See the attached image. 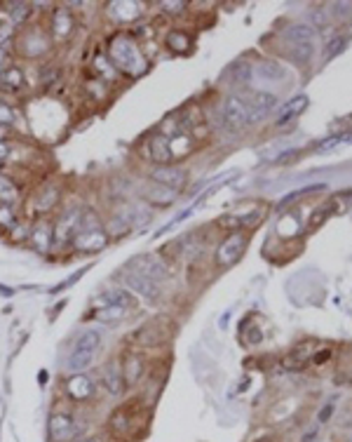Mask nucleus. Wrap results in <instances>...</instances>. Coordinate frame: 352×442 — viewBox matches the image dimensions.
I'll return each instance as SVG.
<instances>
[{"label":"nucleus","instance_id":"31","mask_svg":"<svg viewBox=\"0 0 352 442\" xmlns=\"http://www.w3.org/2000/svg\"><path fill=\"white\" fill-rule=\"evenodd\" d=\"M338 143H352V134H340V136H329V139H324L322 143H317V151H322V153H326V151L336 149Z\"/></svg>","mask_w":352,"mask_h":442},{"label":"nucleus","instance_id":"23","mask_svg":"<svg viewBox=\"0 0 352 442\" xmlns=\"http://www.w3.org/2000/svg\"><path fill=\"white\" fill-rule=\"evenodd\" d=\"M31 240H33V245L38 252H49V247H52V235H49V226L47 224H40L38 228H35L33 233H31Z\"/></svg>","mask_w":352,"mask_h":442},{"label":"nucleus","instance_id":"3","mask_svg":"<svg viewBox=\"0 0 352 442\" xmlns=\"http://www.w3.org/2000/svg\"><path fill=\"white\" fill-rule=\"evenodd\" d=\"M108 245V233L101 228L96 214L92 212H80V224L73 238V247L78 252H99Z\"/></svg>","mask_w":352,"mask_h":442},{"label":"nucleus","instance_id":"7","mask_svg":"<svg viewBox=\"0 0 352 442\" xmlns=\"http://www.w3.org/2000/svg\"><path fill=\"white\" fill-rule=\"evenodd\" d=\"M223 120L230 129H242L251 125L249 106L244 102V96H228L223 104Z\"/></svg>","mask_w":352,"mask_h":442},{"label":"nucleus","instance_id":"33","mask_svg":"<svg viewBox=\"0 0 352 442\" xmlns=\"http://www.w3.org/2000/svg\"><path fill=\"white\" fill-rule=\"evenodd\" d=\"M167 45L174 47L176 52H183V50H188V35L179 33V31H171V33L167 35Z\"/></svg>","mask_w":352,"mask_h":442},{"label":"nucleus","instance_id":"21","mask_svg":"<svg viewBox=\"0 0 352 442\" xmlns=\"http://www.w3.org/2000/svg\"><path fill=\"white\" fill-rule=\"evenodd\" d=\"M19 188L10 177L0 174V205H7V207H14L19 203Z\"/></svg>","mask_w":352,"mask_h":442},{"label":"nucleus","instance_id":"30","mask_svg":"<svg viewBox=\"0 0 352 442\" xmlns=\"http://www.w3.org/2000/svg\"><path fill=\"white\" fill-rule=\"evenodd\" d=\"M0 80L5 82V85H10V87H21L24 85V75H21V71L17 66H10L0 73Z\"/></svg>","mask_w":352,"mask_h":442},{"label":"nucleus","instance_id":"18","mask_svg":"<svg viewBox=\"0 0 352 442\" xmlns=\"http://www.w3.org/2000/svg\"><path fill=\"white\" fill-rule=\"evenodd\" d=\"M141 195L146 198V200H150V203L169 205V203H174L176 190L167 188V186H160V184H155V181H150V184H146L141 188Z\"/></svg>","mask_w":352,"mask_h":442},{"label":"nucleus","instance_id":"17","mask_svg":"<svg viewBox=\"0 0 352 442\" xmlns=\"http://www.w3.org/2000/svg\"><path fill=\"white\" fill-rule=\"evenodd\" d=\"M108 12L118 21H134L141 14V5L136 0H115L108 5Z\"/></svg>","mask_w":352,"mask_h":442},{"label":"nucleus","instance_id":"22","mask_svg":"<svg viewBox=\"0 0 352 442\" xmlns=\"http://www.w3.org/2000/svg\"><path fill=\"white\" fill-rule=\"evenodd\" d=\"M103 383H106V388H108V393H113V395L122 393V383H125V379H122V372H120V367H118L115 362L106 365V369H103Z\"/></svg>","mask_w":352,"mask_h":442},{"label":"nucleus","instance_id":"25","mask_svg":"<svg viewBox=\"0 0 352 442\" xmlns=\"http://www.w3.org/2000/svg\"><path fill=\"white\" fill-rule=\"evenodd\" d=\"M71 28H73V17H71V12H68V10H56L54 12V35L66 38V35L71 33Z\"/></svg>","mask_w":352,"mask_h":442},{"label":"nucleus","instance_id":"40","mask_svg":"<svg viewBox=\"0 0 352 442\" xmlns=\"http://www.w3.org/2000/svg\"><path fill=\"white\" fill-rule=\"evenodd\" d=\"M38 381H40L42 386H45V383H47V372H45V369H42L40 374H38Z\"/></svg>","mask_w":352,"mask_h":442},{"label":"nucleus","instance_id":"10","mask_svg":"<svg viewBox=\"0 0 352 442\" xmlns=\"http://www.w3.org/2000/svg\"><path fill=\"white\" fill-rule=\"evenodd\" d=\"M127 266H129V271L141 273V275L155 280V282H160V280L167 278V268H164V264L160 261V259L150 257V254H141V257L132 259Z\"/></svg>","mask_w":352,"mask_h":442},{"label":"nucleus","instance_id":"11","mask_svg":"<svg viewBox=\"0 0 352 442\" xmlns=\"http://www.w3.org/2000/svg\"><path fill=\"white\" fill-rule=\"evenodd\" d=\"M186 179H188L186 170L183 167H171V165H160V167H155V170L150 172V181H155L160 186H167L171 190L181 188L186 184Z\"/></svg>","mask_w":352,"mask_h":442},{"label":"nucleus","instance_id":"32","mask_svg":"<svg viewBox=\"0 0 352 442\" xmlns=\"http://www.w3.org/2000/svg\"><path fill=\"white\" fill-rule=\"evenodd\" d=\"M254 73L258 75V78H270V80H277V78H282V68L275 66V64H261V66H256V71Z\"/></svg>","mask_w":352,"mask_h":442},{"label":"nucleus","instance_id":"5","mask_svg":"<svg viewBox=\"0 0 352 442\" xmlns=\"http://www.w3.org/2000/svg\"><path fill=\"white\" fill-rule=\"evenodd\" d=\"M17 50H19L24 57H42L45 52L49 50V38L42 33L38 26H31V28H24L17 38Z\"/></svg>","mask_w":352,"mask_h":442},{"label":"nucleus","instance_id":"20","mask_svg":"<svg viewBox=\"0 0 352 442\" xmlns=\"http://www.w3.org/2000/svg\"><path fill=\"white\" fill-rule=\"evenodd\" d=\"M66 388H68V393L73 395L75 400H87L89 395H92V390H94L92 381H89L85 374H75L73 379H68Z\"/></svg>","mask_w":352,"mask_h":442},{"label":"nucleus","instance_id":"1","mask_svg":"<svg viewBox=\"0 0 352 442\" xmlns=\"http://www.w3.org/2000/svg\"><path fill=\"white\" fill-rule=\"evenodd\" d=\"M108 57L122 73L134 75V78L136 75H143L146 68H148V62H146V57L141 55L136 40L127 33H118L115 38L108 42Z\"/></svg>","mask_w":352,"mask_h":442},{"label":"nucleus","instance_id":"9","mask_svg":"<svg viewBox=\"0 0 352 442\" xmlns=\"http://www.w3.org/2000/svg\"><path fill=\"white\" fill-rule=\"evenodd\" d=\"M244 247H247V238H244L242 233H235L230 238H225L216 250V264L221 268H228V266L237 264L240 257L244 254Z\"/></svg>","mask_w":352,"mask_h":442},{"label":"nucleus","instance_id":"12","mask_svg":"<svg viewBox=\"0 0 352 442\" xmlns=\"http://www.w3.org/2000/svg\"><path fill=\"white\" fill-rule=\"evenodd\" d=\"M122 280L127 282V287L132 289V292L141 294V297H146V299H157V294H160V285H157L155 280L141 275V273L129 271V273L122 275Z\"/></svg>","mask_w":352,"mask_h":442},{"label":"nucleus","instance_id":"38","mask_svg":"<svg viewBox=\"0 0 352 442\" xmlns=\"http://www.w3.org/2000/svg\"><path fill=\"white\" fill-rule=\"evenodd\" d=\"M0 297H5V299H12L14 297V289L7 285H0Z\"/></svg>","mask_w":352,"mask_h":442},{"label":"nucleus","instance_id":"6","mask_svg":"<svg viewBox=\"0 0 352 442\" xmlns=\"http://www.w3.org/2000/svg\"><path fill=\"white\" fill-rule=\"evenodd\" d=\"M284 38H286V42L291 45V50H294V55H296V59H301V64L310 62L312 52H315V50H312V28H310V26L296 24V26L286 28Z\"/></svg>","mask_w":352,"mask_h":442},{"label":"nucleus","instance_id":"29","mask_svg":"<svg viewBox=\"0 0 352 442\" xmlns=\"http://www.w3.org/2000/svg\"><path fill=\"white\" fill-rule=\"evenodd\" d=\"M89 268H92V266H82V268H78V271H75L73 275H68L66 280H61L59 285L52 287V289H49V294H59V292H64V289H68L71 285H75V282H78V280H80L82 275H85V273L89 271Z\"/></svg>","mask_w":352,"mask_h":442},{"label":"nucleus","instance_id":"43","mask_svg":"<svg viewBox=\"0 0 352 442\" xmlns=\"http://www.w3.org/2000/svg\"><path fill=\"white\" fill-rule=\"evenodd\" d=\"M350 442H352V440H350Z\"/></svg>","mask_w":352,"mask_h":442},{"label":"nucleus","instance_id":"37","mask_svg":"<svg viewBox=\"0 0 352 442\" xmlns=\"http://www.w3.org/2000/svg\"><path fill=\"white\" fill-rule=\"evenodd\" d=\"M160 7H162L164 12H171V14H176V12H181L183 7V3H160Z\"/></svg>","mask_w":352,"mask_h":442},{"label":"nucleus","instance_id":"14","mask_svg":"<svg viewBox=\"0 0 352 442\" xmlns=\"http://www.w3.org/2000/svg\"><path fill=\"white\" fill-rule=\"evenodd\" d=\"M148 153H150V160L157 165H167V163H171V158H174L171 141L162 134H155L148 139Z\"/></svg>","mask_w":352,"mask_h":442},{"label":"nucleus","instance_id":"26","mask_svg":"<svg viewBox=\"0 0 352 442\" xmlns=\"http://www.w3.org/2000/svg\"><path fill=\"white\" fill-rule=\"evenodd\" d=\"M305 104H308V99L305 96H294L291 102L289 104H284V109H282V113H279V118H277V123L279 125H284L286 120H291L296 113H301V111L305 109Z\"/></svg>","mask_w":352,"mask_h":442},{"label":"nucleus","instance_id":"8","mask_svg":"<svg viewBox=\"0 0 352 442\" xmlns=\"http://www.w3.org/2000/svg\"><path fill=\"white\" fill-rule=\"evenodd\" d=\"M78 224H80V212L78 210H71L66 214H61L56 219L54 231H52V245L64 247L66 242H73L75 233H78Z\"/></svg>","mask_w":352,"mask_h":442},{"label":"nucleus","instance_id":"2","mask_svg":"<svg viewBox=\"0 0 352 442\" xmlns=\"http://www.w3.org/2000/svg\"><path fill=\"white\" fill-rule=\"evenodd\" d=\"M150 219L148 207H143L141 203H134V200H122L113 207L110 212V221H108V235H125L129 231H136L141 228L146 221Z\"/></svg>","mask_w":352,"mask_h":442},{"label":"nucleus","instance_id":"13","mask_svg":"<svg viewBox=\"0 0 352 442\" xmlns=\"http://www.w3.org/2000/svg\"><path fill=\"white\" fill-rule=\"evenodd\" d=\"M75 435V423L68 414L49 416V437L52 442H71Z\"/></svg>","mask_w":352,"mask_h":442},{"label":"nucleus","instance_id":"19","mask_svg":"<svg viewBox=\"0 0 352 442\" xmlns=\"http://www.w3.org/2000/svg\"><path fill=\"white\" fill-rule=\"evenodd\" d=\"M59 203V188L56 186H45V188L33 198V210L45 214V212H52Z\"/></svg>","mask_w":352,"mask_h":442},{"label":"nucleus","instance_id":"41","mask_svg":"<svg viewBox=\"0 0 352 442\" xmlns=\"http://www.w3.org/2000/svg\"><path fill=\"white\" fill-rule=\"evenodd\" d=\"M7 134V125H0V141H3V136Z\"/></svg>","mask_w":352,"mask_h":442},{"label":"nucleus","instance_id":"35","mask_svg":"<svg viewBox=\"0 0 352 442\" xmlns=\"http://www.w3.org/2000/svg\"><path fill=\"white\" fill-rule=\"evenodd\" d=\"M345 38H343V35H340V38H333L331 42H329V50H326V59H331L333 55H336V52H340V50H343V45H345Z\"/></svg>","mask_w":352,"mask_h":442},{"label":"nucleus","instance_id":"16","mask_svg":"<svg viewBox=\"0 0 352 442\" xmlns=\"http://www.w3.org/2000/svg\"><path fill=\"white\" fill-rule=\"evenodd\" d=\"M96 304H103V306H120V308H125V311H134L136 308V299L127 292V289H108V292H103L101 297L96 299Z\"/></svg>","mask_w":352,"mask_h":442},{"label":"nucleus","instance_id":"28","mask_svg":"<svg viewBox=\"0 0 352 442\" xmlns=\"http://www.w3.org/2000/svg\"><path fill=\"white\" fill-rule=\"evenodd\" d=\"M28 14H31V5H28V3H14L12 10H10L12 26H21V24L28 19Z\"/></svg>","mask_w":352,"mask_h":442},{"label":"nucleus","instance_id":"27","mask_svg":"<svg viewBox=\"0 0 352 442\" xmlns=\"http://www.w3.org/2000/svg\"><path fill=\"white\" fill-rule=\"evenodd\" d=\"M125 315H127V311L120 306H103L94 313V320H99V322H120Z\"/></svg>","mask_w":352,"mask_h":442},{"label":"nucleus","instance_id":"24","mask_svg":"<svg viewBox=\"0 0 352 442\" xmlns=\"http://www.w3.org/2000/svg\"><path fill=\"white\" fill-rule=\"evenodd\" d=\"M141 374V358L139 355H127L125 360V369H122V379L125 383H136Z\"/></svg>","mask_w":352,"mask_h":442},{"label":"nucleus","instance_id":"39","mask_svg":"<svg viewBox=\"0 0 352 442\" xmlns=\"http://www.w3.org/2000/svg\"><path fill=\"white\" fill-rule=\"evenodd\" d=\"M10 156V146H7L5 141H0V165H3V160Z\"/></svg>","mask_w":352,"mask_h":442},{"label":"nucleus","instance_id":"36","mask_svg":"<svg viewBox=\"0 0 352 442\" xmlns=\"http://www.w3.org/2000/svg\"><path fill=\"white\" fill-rule=\"evenodd\" d=\"M12 120H14V111L7 104L0 102V125H10Z\"/></svg>","mask_w":352,"mask_h":442},{"label":"nucleus","instance_id":"42","mask_svg":"<svg viewBox=\"0 0 352 442\" xmlns=\"http://www.w3.org/2000/svg\"><path fill=\"white\" fill-rule=\"evenodd\" d=\"M82 442H96V440H82Z\"/></svg>","mask_w":352,"mask_h":442},{"label":"nucleus","instance_id":"34","mask_svg":"<svg viewBox=\"0 0 352 442\" xmlns=\"http://www.w3.org/2000/svg\"><path fill=\"white\" fill-rule=\"evenodd\" d=\"M12 224H14L12 207H7V205H0V226H3V228H10Z\"/></svg>","mask_w":352,"mask_h":442},{"label":"nucleus","instance_id":"4","mask_svg":"<svg viewBox=\"0 0 352 442\" xmlns=\"http://www.w3.org/2000/svg\"><path fill=\"white\" fill-rule=\"evenodd\" d=\"M99 341H101V334L96 332V329H85V332H80V336L75 339L73 348H71V353H68V358H66V367L71 369V372H75V374H80L82 369H87L89 365H92V360H94Z\"/></svg>","mask_w":352,"mask_h":442},{"label":"nucleus","instance_id":"15","mask_svg":"<svg viewBox=\"0 0 352 442\" xmlns=\"http://www.w3.org/2000/svg\"><path fill=\"white\" fill-rule=\"evenodd\" d=\"M247 106H249V113H251V123L258 120V118L268 116L272 109H275V96L272 94H265V92H254L249 99H244Z\"/></svg>","mask_w":352,"mask_h":442}]
</instances>
